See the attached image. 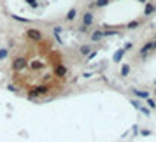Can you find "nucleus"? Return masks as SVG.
I'll list each match as a JSON object with an SVG mask.
<instances>
[{"label":"nucleus","instance_id":"obj_6","mask_svg":"<svg viewBox=\"0 0 156 142\" xmlns=\"http://www.w3.org/2000/svg\"><path fill=\"white\" fill-rule=\"evenodd\" d=\"M100 37H102V32H95V33H93V39H95V40L100 39Z\"/></svg>","mask_w":156,"mask_h":142},{"label":"nucleus","instance_id":"obj_4","mask_svg":"<svg viewBox=\"0 0 156 142\" xmlns=\"http://www.w3.org/2000/svg\"><path fill=\"white\" fill-rule=\"evenodd\" d=\"M107 4H109V0H97V2H95L97 7H104V5H107Z\"/></svg>","mask_w":156,"mask_h":142},{"label":"nucleus","instance_id":"obj_2","mask_svg":"<svg viewBox=\"0 0 156 142\" xmlns=\"http://www.w3.org/2000/svg\"><path fill=\"white\" fill-rule=\"evenodd\" d=\"M83 21H84V26H86V25H91V23H93V14H91V12H86L84 18H83Z\"/></svg>","mask_w":156,"mask_h":142},{"label":"nucleus","instance_id":"obj_1","mask_svg":"<svg viewBox=\"0 0 156 142\" xmlns=\"http://www.w3.org/2000/svg\"><path fill=\"white\" fill-rule=\"evenodd\" d=\"M26 39V37H25ZM11 90L23 91L28 100H46L63 90L68 69L61 54L46 40H30L19 46L11 58Z\"/></svg>","mask_w":156,"mask_h":142},{"label":"nucleus","instance_id":"obj_3","mask_svg":"<svg viewBox=\"0 0 156 142\" xmlns=\"http://www.w3.org/2000/svg\"><path fill=\"white\" fill-rule=\"evenodd\" d=\"M155 9H156V7H155V4H153V2H149V4L146 5V9H144V14L148 16V14H151V12H153Z\"/></svg>","mask_w":156,"mask_h":142},{"label":"nucleus","instance_id":"obj_7","mask_svg":"<svg viewBox=\"0 0 156 142\" xmlns=\"http://www.w3.org/2000/svg\"><path fill=\"white\" fill-rule=\"evenodd\" d=\"M28 2H30L32 5H37V4H35V0H28Z\"/></svg>","mask_w":156,"mask_h":142},{"label":"nucleus","instance_id":"obj_5","mask_svg":"<svg viewBox=\"0 0 156 142\" xmlns=\"http://www.w3.org/2000/svg\"><path fill=\"white\" fill-rule=\"evenodd\" d=\"M74 18H76V9L68 11V14H67V19H74Z\"/></svg>","mask_w":156,"mask_h":142}]
</instances>
